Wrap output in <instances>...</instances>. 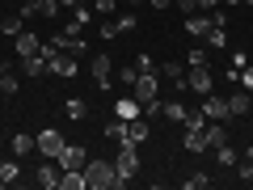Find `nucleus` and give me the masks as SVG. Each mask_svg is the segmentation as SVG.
I'll list each match as a JSON object with an SVG mask.
<instances>
[{
  "instance_id": "4468645a",
  "label": "nucleus",
  "mask_w": 253,
  "mask_h": 190,
  "mask_svg": "<svg viewBox=\"0 0 253 190\" xmlns=\"http://www.w3.org/2000/svg\"><path fill=\"white\" fill-rule=\"evenodd\" d=\"M9 148H13V156L21 161V156H30V152L38 148V140H34V136H26V131H17V136L9 140Z\"/></svg>"
},
{
  "instance_id": "1a4fd4ad",
  "label": "nucleus",
  "mask_w": 253,
  "mask_h": 190,
  "mask_svg": "<svg viewBox=\"0 0 253 190\" xmlns=\"http://www.w3.org/2000/svg\"><path fill=\"white\" fill-rule=\"evenodd\" d=\"M148 136H152V127H148V114H139V118H131V123H126V144H131V148H139Z\"/></svg>"
},
{
  "instance_id": "dca6fc26",
  "label": "nucleus",
  "mask_w": 253,
  "mask_h": 190,
  "mask_svg": "<svg viewBox=\"0 0 253 190\" xmlns=\"http://www.w3.org/2000/svg\"><path fill=\"white\" fill-rule=\"evenodd\" d=\"M59 173H63V169H55V161H46L42 169L34 173V182H38L42 190H55V186H59Z\"/></svg>"
},
{
  "instance_id": "a211bd4d",
  "label": "nucleus",
  "mask_w": 253,
  "mask_h": 190,
  "mask_svg": "<svg viewBox=\"0 0 253 190\" xmlns=\"http://www.w3.org/2000/svg\"><path fill=\"white\" fill-rule=\"evenodd\" d=\"M203 140H207V148L228 144V131H224V123H207V127H203Z\"/></svg>"
},
{
  "instance_id": "5701e85b",
  "label": "nucleus",
  "mask_w": 253,
  "mask_h": 190,
  "mask_svg": "<svg viewBox=\"0 0 253 190\" xmlns=\"http://www.w3.org/2000/svg\"><path fill=\"white\" fill-rule=\"evenodd\" d=\"M186 68H211V55H207V47H190V55H186Z\"/></svg>"
},
{
  "instance_id": "cd10ccee",
  "label": "nucleus",
  "mask_w": 253,
  "mask_h": 190,
  "mask_svg": "<svg viewBox=\"0 0 253 190\" xmlns=\"http://www.w3.org/2000/svg\"><path fill=\"white\" fill-rule=\"evenodd\" d=\"M106 136L114 140V144H126V123H123V118H114V123L106 127Z\"/></svg>"
},
{
  "instance_id": "a19ab883",
  "label": "nucleus",
  "mask_w": 253,
  "mask_h": 190,
  "mask_svg": "<svg viewBox=\"0 0 253 190\" xmlns=\"http://www.w3.org/2000/svg\"><path fill=\"white\" fill-rule=\"evenodd\" d=\"M114 34H118V21L106 17V21H101V38H114Z\"/></svg>"
},
{
  "instance_id": "a18cd8bd",
  "label": "nucleus",
  "mask_w": 253,
  "mask_h": 190,
  "mask_svg": "<svg viewBox=\"0 0 253 190\" xmlns=\"http://www.w3.org/2000/svg\"><path fill=\"white\" fill-rule=\"evenodd\" d=\"M76 4H81V0H59V9H76Z\"/></svg>"
},
{
  "instance_id": "f8f14e48",
  "label": "nucleus",
  "mask_w": 253,
  "mask_h": 190,
  "mask_svg": "<svg viewBox=\"0 0 253 190\" xmlns=\"http://www.w3.org/2000/svg\"><path fill=\"white\" fill-rule=\"evenodd\" d=\"M84 161H89V156H84V148H76V144H68L59 152V169H84Z\"/></svg>"
},
{
  "instance_id": "6ab92c4d",
  "label": "nucleus",
  "mask_w": 253,
  "mask_h": 190,
  "mask_svg": "<svg viewBox=\"0 0 253 190\" xmlns=\"http://www.w3.org/2000/svg\"><path fill=\"white\" fill-rule=\"evenodd\" d=\"M249 101H253V93H245V89L228 93V114H245V110H249Z\"/></svg>"
},
{
  "instance_id": "ddd939ff",
  "label": "nucleus",
  "mask_w": 253,
  "mask_h": 190,
  "mask_svg": "<svg viewBox=\"0 0 253 190\" xmlns=\"http://www.w3.org/2000/svg\"><path fill=\"white\" fill-rule=\"evenodd\" d=\"M38 47H42V38H38V34H30V30H21V34L13 38V51H17L21 59H26V55H34Z\"/></svg>"
},
{
  "instance_id": "393cba45",
  "label": "nucleus",
  "mask_w": 253,
  "mask_h": 190,
  "mask_svg": "<svg viewBox=\"0 0 253 190\" xmlns=\"http://www.w3.org/2000/svg\"><path fill=\"white\" fill-rule=\"evenodd\" d=\"M181 123H186V131H203V127H207L211 118L203 114V110H186V118H181Z\"/></svg>"
},
{
  "instance_id": "72a5a7b5",
  "label": "nucleus",
  "mask_w": 253,
  "mask_h": 190,
  "mask_svg": "<svg viewBox=\"0 0 253 190\" xmlns=\"http://www.w3.org/2000/svg\"><path fill=\"white\" fill-rule=\"evenodd\" d=\"M135 26H139V17H135V13H123V17H118V34H131Z\"/></svg>"
},
{
  "instance_id": "f257e3e1",
  "label": "nucleus",
  "mask_w": 253,
  "mask_h": 190,
  "mask_svg": "<svg viewBox=\"0 0 253 190\" xmlns=\"http://www.w3.org/2000/svg\"><path fill=\"white\" fill-rule=\"evenodd\" d=\"M84 182H89V190H123L114 161H84Z\"/></svg>"
},
{
  "instance_id": "412c9836",
  "label": "nucleus",
  "mask_w": 253,
  "mask_h": 190,
  "mask_svg": "<svg viewBox=\"0 0 253 190\" xmlns=\"http://www.w3.org/2000/svg\"><path fill=\"white\" fill-rule=\"evenodd\" d=\"M17 178H21V165H17V156H13V161H0V186H13Z\"/></svg>"
},
{
  "instance_id": "2f4dec72",
  "label": "nucleus",
  "mask_w": 253,
  "mask_h": 190,
  "mask_svg": "<svg viewBox=\"0 0 253 190\" xmlns=\"http://www.w3.org/2000/svg\"><path fill=\"white\" fill-rule=\"evenodd\" d=\"M181 186H186V190H203V186H211V178H207V173H190Z\"/></svg>"
},
{
  "instance_id": "7c9ffc66",
  "label": "nucleus",
  "mask_w": 253,
  "mask_h": 190,
  "mask_svg": "<svg viewBox=\"0 0 253 190\" xmlns=\"http://www.w3.org/2000/svg\"><path fill=\"white\" fill-rule=\"evenodd\" d=\"M165 118H173V123H181V118H186V106H181V101H165Z\"/></svg>"
},
{
  "instance_id": "f03ea898",
  "label": "nucleus",
  "mask_w": 253,
  "mask_h": 190,
  "mask_svg": "<svg viewBox=\"0 0 253 190\" xmlns=\"http://www.w3.org/2000/svg\"><path fill=\"white\" fill-rule=\"evenodd\" d=\"M131 93H135V101L144 106V114H156V110H161V81H156V72H139L135 85H131Z\"/></svg>"
},
{
  "instance_id": "2eb2a0df",
  "label": "nucleus",
  "mask_w": 253,
  "mask_h": 190,
  "mask_svg": "<svg viewBox=\"0 0 253 190\" xmlns=\"http://www.w3.org/2000/svg\"><path fill=\"white\" fill-rule=\"evenodd\" d=\"M59 190H89L84 169H63V173H59Z\"/></svg>"
},
{
  "instance_id": "c9c22d12",
  "label": "nucleus",
  "mask_w": 253,
  "mask_h": 190,
  "mask_svg": "<svg viewBox=\"0 0 253 190\" xmlns=\"http://www.w3.org/2000/svg\"><path fill=\"white\" fill-rule=\"evenodd\" d=\"M0 93H4V97H13V93H17V76H9V72L0 76Z\"/></svg>"
},
{
  "instance_id": "c03bdc74",
  "label": "nucleus",
  "mask_w": 253,
  "mask_h": 190,
  "mask_svg": "<svg viewBox=\"0 0 253 190\" xmlns=\"http://www.w3.org/2000/svg\"><path fill=\"white\" fill-rule=\"evenodd\" d=\"M215 4H219V0H199V9H207V13L215 9Z\"/></svg>"
},
{
  "instance_id": "f3484780",
  "label": "nucleus",
  "mask_w": 253,
  "mask_h": 190,
  "mask_svg": "<svg viewBox=\"0 0 253 190\" xmlns=\"http://www.w3.org/2000/svg\"><path fill=\"white\" fill-rule=\"evenodd\" d=\"M110 68H114V63H110V55H93V81H97L101 85V89H106V85H110Z\"/></svg>"
},
{
  "instance_id": "a878e982",
  "label": "nucleus",
  "mask_w": 253,
  "mask_h": 190,
  "mask_svg": "<svg viewBox=\"0 0 253 190\" xmlns=\"http://www.w3.org/2000/svg\"><path fill=\"white\" fill-rule=\"evenodd\" d=\"M203 43H207V47H228V30L224 26H211L207 34H203Z\"/></svg>"
},
{
  "instance_id": "c756f323",
  "label": "nucleus",
  "mask_w": 253,
  "mask_h": 190,
  "mask_svg": "<svg viewBox=\"0 0 253 190\" xmlns=\"http://www.w3.org/2000/svg\"><path fill=\"white\" fill-rule=\"evenodd\" d=\"M232 85H241L245 93H253V68H236V76H232Z\"/></svg>"
},
{
  "instance_id": "20e7f679",
  "label": "nucleus",
  "mask_w": 253,
  "mask_h": 190,
  "mask_svg": "<svg viewBox=\"0 0 253 190\" xmlns=\"http://www.w3.org/2000/svg\"><path fill=\"white\" fill-rule=\"evenodd\" d=\"M34 140H38V152H42L46 161H59V152L68 148V140H63L59 131H55V127H46V131H38Z\"/></svg>"
},
{
  "instance_id": "b1692460",
  "label": "nucleus",
  "mask_w": 253,
  "mask_h": 190,
  "mask_svg": "<svg viewBox=\"0 0 253 190\" xmlns=\"http://www.w3.org/2000/svg\"><path fill=\"white\" fill-rule=\"evenodd\" d=\"M161 76H169V81L177 85V89H186V68H181V63H165V68H161Z\"/></svg>"
},
{
  "instance_id": "37998d69",
  "label": "nucleus",
  "mask_w": 253,
  "mask_h": 190,
  "mask_svg": "<svg viewBox=\"0 0 253 190\" xmlns=\"http://www.w3.org/2000/svg\"><path fill=\"white\" fill-rule=\"evenodd\" d=\"M152 9H173V0H148Z\"/></svg>"
},
{
  "instance_id": "9d476101",
  "label": "nucleus",
  "mask_w": 253,
  "mask_h": 190,
  "mask_svg": "<svg viewBox=\"0 0 253 190\" xmlns=\"http://www.w3.org/2000/svg\"><path fill=\"white\" fill-rule=\"evenodd\" d=\"M186 89H194V93L207 97V93H211V68H190V72H186Z\"/></svg>"
},
{
  "instance_id": "39448f33",
  "label": "nucleus",
  "mask_w": 253,
  "mask_h": 190,
  "mask_svg": "<svg viewBox=\"0 0 253 190\" xmlns=\"http://www.w3.org/2000/svg\"><path fill=\"white\" fill-rule=\"evenodd\" d=\"M114 169H118V178H123V186H126V182H131V178L139 173V156H135V148H131V144H123V152H118Z\"/></svg>"
},
{
  "instance_id": "7ed1b4c3",
  "label": "nucleus",
  "mask_w": 253,
  "mask_h": 190,
  "mask_svg": "<svg viewBox=\"0 0 253 190\" xmlns=\"http://www.w3.org/2000/svg\"><path fill=\"white\" fill-rule=\"evenodd\" d=\"M46 72L59 76V81H72V76L81 72V63H76V55H68V51H51L46 55Z\"/></svg>"
},
{
  "instance_id": "c85d7f7f",
  "label": "nucleus",
  "mask_w": 253,
  "mask_h": 190,
  "mask_svg": "<svg viewBox=\"0 0 253 190\" xmlns=\"http://www.w3.org/2000/svg\"><path fill=\"white\" fill-rule=\"evenodd\" d=\"M215 161L224 165V169H232V165H236V152H232V144H219V148H215Z\"/></svg>"
},
{
  "instance_id": "79ce46f5",
  "label": "nucleus",
  "mask_w": 253,
  "mask_h": 190,
  "mask_svg": "<svg viewBox=\"0 0 253 190\" xmlns=\"http://www.w3.org/2000/svg\"><path fill=\"white\" fill-rule=\"evenodd\" d=\"M211 26H228V13L224 9H211Z\"/></svg>"
},
{
  "instance_id": "0eeeda50",
  "label": "nucleus",
  "mask_w": 253,
  "mask_h": 190,
  "mask_svg": "<svg viewBox=\"0 0 253 190\" xmlns=\"http://www.w3.org/2000/svg\"><path fill=\"white\" fill-rule=\"evenodd\" d=\"M203 114H207L211 123H224V118H228V97H219V93H207V97H203Z\"/></svg>"
},
{
  "instance_id": "4c0bfd02",
  "label": "nucleus",
  "mask_w": 253,
  "mask_h": 190,
  "mask_svg": "<svg viewBox=\"0 0 253 190\" xmlns=\"http://www.w3.org/2000/svg\"><path fill=\"white\" fill-rule=\"evenodd\" d=\"M173 4H177L186 17H190V13H203V9H199V0H173Z\"/></svg>"
},
{
  "instance_id": "4be33fe9",
  "label": "nucleus",
  "mask_w": 253,
  "mask_h": 190,
  "mask_svg": "<svg viewBox=\"0 0 253 190\" xmlns=\"http://www.w3.org/2000/svg\"><path fill=\"white\" fill-rule=\"evenodd\" d=\"M21 26H26V17H21V9H17V13H9V17L0 21V34H9V38H17V34H21Z\"/></svg>"
},
{
  "instance_id": "9b49d317",
  "label": "nucleus",
  "mask_w": 253,
  "mask_h": 190,
  "mask_svg": "<svg viewBox=\"0 0 253 190\" xmlns=\"http://www.w3.org/2000/svg\"><path fill=\"white\" fill-rule=\"evenodd\" d=\"M207 30H211V13H190V17H186V34L194 38V43H199Z\"/></svg>"
},
{
  "instance_id": "e433bc0d",
  "label": "nucleus",
  "mask_w": 253,
  "mask_h": 190,
  "mask_svg": "<svg viewBox=\"0 0 253 190\" xmlns=\"http://www.w3.org/2000/svg\"><path fill=\"white\" fill-rule=\"evenodd\" d=\"M114 9H118L114 0H97V4H93V13H97V17H110V13H114Z\"/></svg>"
},
{
  "instance_id": "58836bf2",
  "label": "nucleus",
  "mask_w": 253,
  "mask_h": 190,
  "mask_svg": "<svg viewBox=\"0 0 253 190\" xmlns=\"http://www.w3.org/2000/svg\"><path fill=\"white\" fill-rule=\"evenodd\" d=\"M72 21H81V26H89V21H93V13H89V9H81V4H76V9H72Z\"/></svg>"
},
{
  "instance_id": "f704fd0d",
  "label": "nucleus",
  "mask_w": 253,
  "mask_h": 190,
  "mask_svg": "<svg viewBox=\"0 0 253 190\" xmlns=\"http://www.w3.org/2000/svg\"><path fill=\"white\" fill-rule=\"evenodd\" d=\"M236 178H241V182H253V156H245V161L236 165Z\"/></svg>"
},
{
  "instance_id": "09e8293b",
  "label": "nucleus",
  "mask_w": 253,
  "mask_h": 190,
  "mask_svg": "<svg viewBox=\"0 0 253 190\" xmlns=\"http://www.w3.org/2000/svg\"><path fill=\"white\" fill-rule=\"evenodd\" d=\"M249 156H253V144H249Z\"/></svg>"
},
{
  "instance_id": "bb28decb",
  "label": "nucleus",
  "mask_w": 253,
  "mask_h": 190,
  "mask_svg": "<svg viewBox=\"0 0 253 190\" xmlns=\"http://www.w3.org/2000/svg\"><path fill=\"white\" fill-rule=\"evenodd\" d=\"M181 144H186L194 156H199V152H207V140H203V131H186V140H181Z\"/></svg>"
},
{
  "instance_id": "de8ad7c7",
  "label": "nucleus",
  "mask_w": 253,
  "mask_h": 190,
  "mask_svg": "<svg viewBox=\"0 0 253 190\" xmlns=\"http://www.w3.org/2000/svg\"><path fill=\"white\" fill-rule=\"evenodd\" d=\"M126 4H144V0H126Z\"/></svg>"
},
{
  "instance_id": "6e6552de",
  "label": "nucleus",
  "mask_w": 253,
  "mask_h": 190,
  "mask_svg": "<svg viewBox=\"0 0 253 190\" xmlns=\"http://www.w3.org/2000/svg\"><path fill=\"white\" fill-rule=\"evenodd\" d=\"M59 13V0H30V4H21V17H55Z\"/></svg>"
},
{
  "instance_id": "423d86ee",
  "label": "nucleus",
  "mask_w": 253,
  "mask_h": 190,
  "mask_svg": "<svg viewBox=\"0 0 253 190\" xmlns=\"http://www.w3.org/2000/svg\"><path fill=\"white\" fill-rule=\"evenodd\" d=\"M144 114V106L135 101V93H123V97L114 101V118H123V123H131V118Z\"/></svg>"
},
{
  "instance_id": "473e14b6",
  "label": "nucleus",
  "mask_w": 253,
  "mask_h": 190,
  "mask_svg": "<svg viewBox=\"0 0 253 190\" xmlns=\"http://www.w3.org/2000/svg\"><path fill=\"white\" fill-rule=\"evenodd\" d=\"M63 110H68V118H76V123L84 118V101L81 97H68V106H63Z\"/></svg>"
},
{
  "instance_id": "ea45409f",
  "label": "nucleus",
  "mask_w": 253,
  "mask_h": 190,
  "mask_svg": "<svg viewBox=\"0 0 253 190\" xmlns=\"http://www.w3.org/2000/svg\"><path fill=\"white\" fill-rule=\"evenodd\" d=\"M135 68H139V72H156V63H152V55H139V59H135Z\"/></svg>"
},
{
  "instance_id": "8fccbe9b",
  "label": "nucleus",
  "mask_w": 253,
  "mask_h": 190,
  "mask_svg": "<svg viewBox=\"0 0 253 190\" xmlns=\"http://www.w3.org/2000/svg\"><path fill=\"white\" fill-rule=\"evenodd\" d=\"M0 76H4V68H0Z\"/></svg>"
},
{
  "instance_id": "aec40b11",
  "label": "nucleus",
  "mask_w": 253,
  "mask_h": 190,
  "mask_svg": "<svg viewBox=\"0 0 253 190\" xmlns=\"http://www.w3.org/2000/svg\"><path fill=\"white\" fill-rule=\"evenodd\" d=\"M21 63H26V76H42V72H46V55H42V47H38L34 55H26Z\"/></svg>"
},
{
  "instance_id": "49530a36",
  "label": "nucleus",
  "mask_w": 253,
  "mask_h": 190,
  "mask_svg": "<svg viewBox=\"0 0 253 190\" xmlns=\"http://www.w3.org/2000/svg\"><path fill=\"white\" fill-rule=\"evenodd\" d=\"M219 4H245V0H219Z\"/></svg>"
}]
</instances>
